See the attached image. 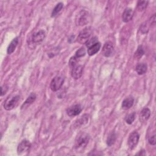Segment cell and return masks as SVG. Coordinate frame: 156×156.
Wrapping results in <instances>:
<instances>
[{
	"mask_svg": "<svg viewBox=\"0 0 156 156\" xmlns=\"http://www.w3.org/2000/svg\"><path fill=\"white\" fill-rule=\"evenodd\" d=\"M90 140L89 135L86 133H81L79 134L75 141V149L77 151H82L88 143Z\"/></svg>",
	"mask_w": 156,
	"mask_h": 156,
	"instance_id": "cell-1",
	"label": "cell"
},
{
	"mask_svg": "<svg viewBox=\"0 0 156 156\" xmlns=\"http://www.w3.org/2000/svg\"><path fill=\"white\" fill-rule=\"evenodd\" d=\"M20 96L15 95L9 96L4 103V108L6 111H11L15 108L19 102Z\"/></svg>",
	"mask_w": 156,
	"mask_h": 156,
	"instance_id": "cell-2",
	"label": "cell"
},
{
	"mask_svg": "<svg viewBox=\"0 0 156 156\" xmlns=\"http://www.w3.org/2000/svg\"><path fill=\"white\" fill-rule=\"evenodd\" d=\"M64 82V78L62 76H56L53 80H52L50 84V88L52 90V91H58L62 87Z\"/></svg>",
	"mask_w": 156,
	"mask_h": 156,
	"instance_id": "cell-3",
	"label": "cell"
},
{
	"mask_svg": "<svg viewBox=\"0 0 156 156\" xmlns=\"http://www.w3.org/2000/svg\"><path fill=\"white\" fill-rule=\"evenodd\" d=\"M91 30L90 28H87L83 29L78 37V41L80 43H85L90 38L91 34Z\"/></svg>",
	"mask_w": 156,
	"mask_h": 156,
	"instance_id": "cell-4",
	"label": "cell"
},
{
	"mask_svg": "<svg viewBox=\"0 0 156 156\" xmlns=\"http://www.w3.org/2000/svg\"><path fill=\"white\" fill-rule=\"evenodd\" d=\"M31 148V143L26 140H23L18 146L17 152L19 155H22L25 153H27L29 151Z\"/></svg>",
	"mask_w": 156,
	"mask_h": 156,
	"instance_id": "cell-5",
	"label": "cell"
},
{
	"mask_svg": "<svg viewBox=\"0 0 156 156\" xmlns=\"http://www.w3.org/2000/svg\"><path fill=\"white\" fill-rule=\"evenodd\" d=\"M88 22V14L85 11H82L78 14L76 18L77 25L84 26Z\"/></svg>",
	"mask_w": 156,
	"mask_h": 156,
	"instance_id": "cell-6",
	"label": "cell"
},
{
	"mask_svg": "<svg viewBox=\"0 0 156 156\" xmlns=\"http://www.w3.org/2000/svg\"><path fill=\"white\" fill-rule=\"evenodd\" d=\"M114 46L112 45V43L111 42H108L106 43L105 45H104L102 50V53L105 57L109 58L113 56V55L114 54Z\"/></svg>",
	"mask_w": 156,
	"mask_h": 156,
	"instance_id": "cell-7",
	"label": "cell"
},
{
	"mask_svg": "<svg viewBox=\"0 0 156 156\" xmlns=\"http://www.w3.org/2000/svg\"><path fill=\"white\" fill-rule=\"evenodd\" d=\"M140 138V135L137 132H133L129 137L128 145L131 149H133L138 144Z\"/></svg>",
	"mask_w": 156,
	"mask_h": 156,
	"instance_id": "cell-8",
	"label": "cell"
},
{
	"mask_svg": "<svg viewBox=\"0 0 156 156\" xmlns=\"http://www.w3.org/2000/svg\"><path fill=\"white\" fill-rule=\"evenodd\" d=\"M82 112V107L80 105H74L67 109V114L69 117L77 116Z\"/></svg>",
	"mask_w": 156,
	"mask_h": 156,
	"instance_id": "cell-9",
	"label": "cell"
},
{
	"mask_svg": "<svg viewBox=\"0 0 156 156\" xmlns=\"http://www.w3.org/2000/svg\"><path fill=\"white\" fill-rule=\"evenodd\" d=\"M45 38V32L44 31L40 30L35 33L32 37V41L34 43H38L41 42Z\"/></svg>",
	"mask_w": 156,
	"mask_h": 156,
	"instance_id": "cell-10",
	"label": "cell"
},
{
	"mask_svg": "<svg viewBox=\"0 0 156 156\" xmlns=\"http://www.w3.org/2000/svg\"><path fill=\"white\" fill-rule=\"evenodd\" d=\"M83 73V67L81 65H76L74 68H72L71 70V76L75 79H79Z\"/></svg>",
	"mask_w": 156,
	"mask_h": 156,
	"instance_id": "cell-11",
	"label": "cell"
},
{
	"mask_svg": "<svg viewBox=\"0 0 156 156\" xmlns=\"http://www.w3.org/2000/svg\"><path fill=\"white\" fill-rule=\"evenodd\" d=\"M151 116V111L148 108L143 109L140 115H139V120L141 123H144L148 120Z\"/></svg>",
	"mask_w": 156,
	"mask_h": 156,
	"instance_id": "cell-12",
	"label": "cell"
},
{
	"mask_svg": "<svg viewBox=\"0 0 156 156\" xmlns=\"http://www.w3.org/2000/svg\"><path fill=\"white\" fill-rule=\"evenodd\" d=\"M134 16V11L131 8H128L126 9L122 15V18H123V20L124 22L127 23L129 22V21H131Z\"/></svg>",
	"mask_w": 156,
	"mask_h": 156,
	"instance_id": "cell-13",
	"label": "cell"
},
{
	"mask_svg": "<svg viewBox=\"0 0 156 156\" xmlns=\"http://www.w3.org/2000/svg\"><path fill=\"white\" fill-rule=\"evenodd\" d=\"M101 43H99V42H98L96 44L93 45V46H90V48H88V51H87L88 55L90 56L95 55L99 51V49L101 48Z\"/></svg>",
	"mask_w": 156,
	"mask_h": 156,
	"instance_id": "cell-14",
	"label": "cell"
},
{
	"mask_svg": "<svg viewBox=\"0 0 156 156\" xmlns=\"http://www.w3.org/2000/svg\"><path fill=\"white\" fill-rule=\"evenodd\" d=\"M134 99L132 97L127 98L123 101L122 108L125 110L129 109L134 105Z\"/></svg>",
	"mask_w": 156,
	"mask_h": 156,
	"instance_id": "cell-15",
	"label": "cell"
},
{
	"mask_svg": "<svg viewBox=\"0 0 156 156\" xmlns=\"http://www.w3.org/2000/svg\"><path fill=\"white\" fill-rule=\"evenodd\" d=\"M18 44V38L16 37L14 39H13V40L11 42V43L9 44L8 48L7 53L8 55H11L12 53H14V51L17 48Z\"/></svg>",
	"mask_w": 156,
	"mask_h": 156,
	"instance_id": "cell-16",
	"label": "cell"
},
{
	"mask_svg": "<svg viewBox=\"0 0 156 156\" xmlns=\"http://www.w3.org/2000/svg\"><path fill=\"white\" fill-rule=\"evenodd\" d=\"M148 67L145 64H139L135 67V71L139 75H144L147 71Z\"/></svg>",
	"mask_w": 156,
	"mask_h": 156,
	"instance_id": "cell-17",
	"label": "cell"
},
{
	"mask_svg": "<svg viewBox=\"0 0 156 156\" xmlns=\"http://www.w3.org/2000/svg\"><path fill=\"white\" fill-rule=\"evenodd\" d=\"M88 120V116L87 115H84L81 117V118L78 120L76 121H75V123L74 124V126L76 128H79V126H82L87 123Z\"/></svg>",
	"mask_w": 156,
	"mask_h": 156,
	"instance_id": "cell-18",
	"label": "cell"
},
{
	"mask_svg": "<svg viewBox=\"0 0 156 156\" xmlns=\"http://www.w3.org/2000/svg\"><path fill=\"white\" fill-rule=\"evenodd\" d=\"M64 8V5L62 3H58L56 6L54 8L53 12H52V14H51V17H55L56 16H57L62 10Z\"/></svg>",
	"mask_w": 156,
	"mask_h": 156,
	"instance_id": "cell-19",
	"label": "cell"
},
{
	"mask_svg": "<svg viewBox=\"0 0 156 156\" xmlns=\"http://www.w3.org/2000/svg\"><path fill=\"white\" fill-rule=\"evenodd\" d=\"M117 139V137H116V134L114 132H111L108 138L107 139V144L109 146H111L112 145H113Z\"/></svg>",
	"mask_w": 156,
	"mask_h": 156,
	"instance_id": "cell-20",
	"label": "cell"
},
{
	"mask_svg": "<svg viewBox=\"0 0 156 156\" xmlns=\"http://www.w3.org/2000/svg\"><path fill=\"white\" fill-rule=\"evenodd\" d=\"M144 54V51L141 46H139L138 47L137 50L135 51V53L134 54V58L136 59H140Z\"/></svg>",
	"mask_w": 156,
	"mask_h": 156,
	"instance_id": "cell-21",
	"label": "cell"
},
{
	"mask_svg": "<svg viewBox=\"0 0 156 156\" xmlns=\"http://www.w3.org/2000/svg\"><path fill=\"white\" fill-rule=\"evenodd\" d=\"M148 2H144V1H139L137 4V9L138 11H144L148 6Z\"/></svg>",
	"mask_w": 156,
	"mask_h": 156,
	"instance_id": "cell-22",
	"label": "cell"
},
{
	"mask_svg": "<svg viewBox=\"0 0 156 156\" xmlns=\"http://www.w3.org/2000/svg\"><path fill=\"white\" fill-rule=\"evenodd\" d=\"M36 99V95L34 93H31L29 96L28 98V99L26 100V101L25 102V104L23 105H31L32 104L35 100Z\"/></svg>",
	"mask_w": 156,
	"mask_h": 156,
	"instance_id": "cell-23",
	"label": "cell"
},
{
	"mask_svg": "<svg viewBox=\"0 0 156 156\" xmlns=\"http://www.w3.org/2000/svg\"><path fill=\"white\" fill-rule=\"evenodd\" d=\"M135 113H132L129 114V115H128L125 119L126 122L128 124H131L135 120Z\"/></svg>",
	"mask_w": 156,
	"mask_h": 156,
	"instance_id": "cell-24",
	"label": "cell"
},
{
	"mask_svg": "<svg viewBox=\"0 0 156 156\" xmlns=\"http://www.w3.org/2000/svg\"><path fill=\"white\" fill-rule=\"evenodd\" d=\"M149 26L148 25V23L145 22L144 23H143L140 27V31L142 34H146L149 31Z\"/></svg>",
	"mask_w": 156,
	"mask_h": 156,
	"instance_id": "cell-25",
	"label": "cell"
},
{
	"mask_svg": "<svg viewBox=\"0 0 156 156\" xmlns=\"http://www.w3.org/2000/svg\"><path fill=\"white\" fill-rule=\"evenodd\" d=\"M85 55V49L84 47H82L80 49H79L76 53V56L78 58H82V57L84 56Z\"/></svg>",
	"mask_w": 156,
	"mask_h": 156,
	"instance_id": "cell-26",
	"label": "cell"
},
{
	"mask_svg": "<svg viewBox=\"0 0 156 156\" xmlns=\"http://www.w3.org/2000/svg\"><path fill=\"white\" fill-rule=\"evenodd\" d=\"M96 43H98V38H97V37H95L91 38V39H89V40L85 43V45H86V46H87L88 47V48H90V46H93V45L96 44Z\"/></svg>",
	"mask_w": 156,
	"mask_h": 156,
	"instance_id": "cell-27",
	"label": "cell"
},
{
	"mask_svg": "<svg viewBox=\"0 0 156 156\" xmlns=\"http://www.w3.org/2000/svg\"><path fill=\"white\" fill-rule=\"evenodd\" d=\"M77 63H78V58L76 56L71 58V59L69 61V65L71 68L76 67L77 65Z\"/></svg>",
	"mask_w": 156,
	"mask_h": 156,
	"instance_id": "cell-28",
	"label": "cell"
},
{
	"mask_svg": "<svg viewBox=\"0 0 156 156\" xmlns=\"http://www.w3.org/2000/svg\"><path fill=\"white\" fill-rule=\"evenodd\" d=\"M148 141H149V143L152 144V145H155V143H156V140H155V134H154L150 136L149 137V139H148Z\"/></svg>",
	"mask_w": 156,
	"mask_h": 156,
	"instance_id": "cell-29",
	"label": "cell"
},
{
	"mask_svg": "<svg viewBox=\"0 0 156 156\" xmlns=\"http://www.w3.org/2000/svg\"><path fill=\"white\" fill-rule=\"evenodd\" d=\"M8 90V87L6 85H3L2 87V93H1V95L3 96L7 92Z\"/></svg>",
	"mask_w": 156,
	"mask_h": 156,
	"instance_id": "cell-30",
	"label": "cell"
},
{
	"mask_svg": "<svg viewBox=\"0 0 156 156\" xmlns=\"http://www.w3.org/2000/svg\"><path fill=\"white\" fill-rule=\"evenodd\" d=\"M149 22L151 25H155V15L154 14L151 18H150V20H149Z\"/></svg>",
	"mask_w": 156,
	"mask_h": 156,
	"instance_id": "cell-31",
	"label": "cell"
}]
</instances>
